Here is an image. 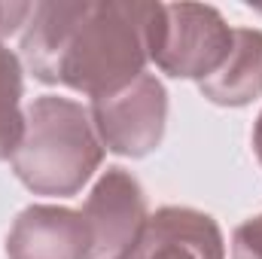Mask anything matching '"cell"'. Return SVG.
Segmentation results:
<instances>
[{
	"label": "cell",
	"instance_id": "12",
	"mask_svg": "<svg viewBox=\"0 0 262 259\" xmlns=\"http://www.w3.org/2000/svg\"><path fill=\"white\" fill-rule=\"evenodd\" d=\"M253 153H256V159L262 165V113L256 116V125H253Z\"/></svg>",
	"mask_w": 262,
	"mask_h": 259
},
{
	"label": "cell",
	"instance_id": "1",
	"mask_svg": "<svg viewBox=\"0 0 262 259\" xmlns=\"http://www.w3.org/2000/svg\"><path fill=\"white\" fill-rule=\"evenodd\" d=\"M152 0H43L21 34V58L46 85L110 98L146 73Z\"/></svg>",
	"mask_w": 262,
	"mask_h": 259
},
{
	"label": "cell",
	"instance_id": "9",
	"mask_svg": "<svg viewBox=\"0 0 262 259\" xmlns=\"http://www.w3.org/2000/svg\"><path fill=\"white\" fill-rule=\"evenodd\" d=\"M21 73H25L21 58L0 43V162L12 159L25 134V113H21L25 76Z\"/></svg>",
	"mask_w": 262,
	"mask_h": 259
},
{
	"label": "cell",
	"instance_id": "7",
	"mask_svg": "<svg viewBox=\"0 0 262 259\" xmlns=\"http://www.w3.org/2000/svg\"><path fill=\"white\" fill-rule=\"evenodd\" d=\"M6 259H95V241L79 210L31 204L9 226Z\"/></svg>",
	"mask_w": 262,
	"mask_h": 259
},
{
	"label": "cell",
	"instance_id": "8",
	"mask_svg": "<svg viewBox=\"0 0 262 259\" xmlns=\"http://www.w3.org/2000/svg\"><path fill=\"white\" fill-rule=\"evenodd\" d=\"M198 92L220 107H247L262 98V31L235 28L232 52L223 67L198 82Z\"/></svg>",
	"mask_w": 262,
	"mask_h": 259
},
{
	"label": "cell",
	"instance_id": "4",
	"mask_svg": "<svg viewBox=\"0 0 262 259\" xmlns=\"http://www.w3.org/2000/svg\"><path fill=\"white\" fill-rule=\"evenodd\" d=\"M89 113L104 149L125 159H143L165 137L168 92L159 76L143 73L119 95L92 101Z\"/></svg>",
	"mask_w": 262,
	"mask_h": 259
},
{
	"label": "cell",
	"instance_id": "5",
	"mask_svg": "<svg viewBox=\"0 0 262 259\" xmlns=\"http://www.w3.org/2000/svg\"><path fill=\"white\" fill-rule=\"evenodd\" d=\"M79 213L89 223L95 259H116L125 253L149 220L146 192L125 168H107L92 186Z\"/></svg>",
	"mask_w": 262,
	"mask_h": 259
},
{
	"label": "cell",
	"instance_id": "2",
	"mask_svg": "<svg viewBox=\"0 0 262 259\" xmlns=\"http://www.w3.org/2000/svg\"><path fill=\"white\" fill-rule=\"evenodd\" d=\"M9 162L34 195L70 198L101 168L104 143L89 107L61 95H40L25 110V134Z\"/></svg>",
	"mask_w": 262,
	"mask_h": 259
},
{
	"label": "cell",
	"instance_id": "11",
	"mask_svg": "<svg viewBox=\"0 0 262 259\" xmlns=\"http://www.w3.org/2000/svg\"><path fill=\"white\" fill-rule=\"evenodd\" d=\"M34 12V3H0V37L18 31V25H28Z\"/></svg>",
	"mask_w": 262,
	"mask_h": 259
},
{
	"label": "cell",
	"instance_id": "3",
	"mask_svg": "<svg viewBox=\"0 0 262 259\" xmlns=\"http://www.w3.org/2000/svg\"><path fill=\"white\" fill-rule=\"evenodd\" d=\"M235 28L207 3H156L146 28L149 61L174 79H207L232 52Z\"/></svg>",
	"mask_w": 262,
	"mask_h": 259
},
{
	"label": "cell",
	"instance_id": "10",
	"mask_svg": "<svg viewBox=\"0 0 262 259\" xmlns=\"http://www.w3.org/2000/svg\"><path fill=\"white\" fill-rule=\"evenodd\" d=\"M232 259H262V213L244 220L232 235Z\"/></svg>",
	"mask_w": 262,
	"mask_h": 259
},
{
	"label": "cell",
	"instance_id": "6",
	"mask_svg": "<svg viewBox=\"0 0 262 259\" xmlns=\"http://www.w3.org/2000/svg\"><path fill=\"white\" fill-rule=\"evenodd\" d=\"M116 259H226V244L210 213L168 204L149 213L137 241Z\"/></svg>",
	"mask_w": 262,
	"mask_h": 259
}]
</instances>
